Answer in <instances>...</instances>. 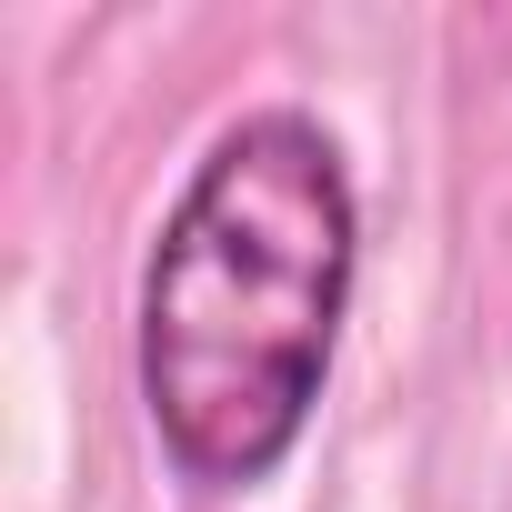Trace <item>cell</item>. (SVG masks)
I'll list each match as a JSON object with an SVG mask.
<instances>
[{
    "mask_svg": "<svg viewBox=\"0 0 512 512\" xmlns=\"http://www.w3.org/2000/svg\"><path fill=\"white\" fill-rule=\"evenodd\" d=\"M362 282V191L342 141L262 101L201 141L131 292V392L181 492H262L342 362Z\"/></svg>",
    "mask_w": 512,
    "mask_h": 512,
    "instance_id": "obj_1",
    "label": "cell"
}]
</instances>
